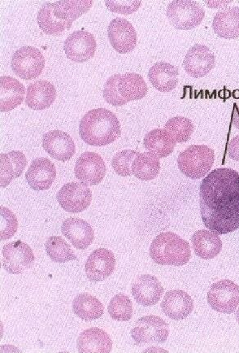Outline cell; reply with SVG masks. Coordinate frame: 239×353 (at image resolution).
<instances>
[{
    "instance_id": "1",
    "label": "cell",
    "mask_w": 239,
    "mask_h": 353,
    "mask_svg": "<svg viewBox=\"0 0 239 353\" xmlns=\"http://www.w3.org/2000/svg\"><path fill=\"white\" fill-rule=\"evenodd\" d=\"M200 208L204 225L218 234L239 229V174L231 168H218L200 185Z\"/></svg>"
},
{
    "instance_id": "2",
    "label": "cell",
    "mask_w": 239,
    "mask_h": 353,
    "mask_svg": "<svg viewBox=\"0 0 239 353\" xmlns=\"http://www.w3.org/2000/svg\"><path fill=\"white\" fill-rule=\"evenodd\" d=\"M79 132L87 145L96 147L110 145L121 136L118 119L106 108H95L87 112L81 121Z\"/></svg>"
},
{
    "instance_id": "3",
    "label": "cell",
    "mask_w": 239,
    "mask_h": 353,
    "mask_svg": "<svg viewBox=\"0 0 239 353\" xmlns=\"http://www.w3.org/2000/svg\"><path fill=\"white\" fill-rule=\"evenodd\" d=\"M150 256L156 264L181 267L190 260L189 243L175 233L164 232L152 243Z\"/></svg>"
},
{
    "instance_id": "4",
    "label": "cell",
    "mask_w": 239,
    "mask_h": 353,
    "mask_svg": "<svg viewBox=\"0 0 239 353\" xmlns=\"http://www.w3.org/2000/svg\"><path fill=\"white\" fill-rule=\"evenodd\" d=\"M215 162V152L207 145H191L180 152L177 163L181 173L191 179L205 176Z\"/></svg>"
},
{
    "instance_id": "5",
    "label": "cell",
    "mask_w": 239,
    "mask_h": 353,
    "mask_svg": "<svg viewBox=\"0 0 239 353\" xmlns=\"http://www.w3.org/2000/svg\"><path fill=\"white\" fill-rule=\"evenodd\" d=\"M45 60L41 52L32 46L17 50L11 60V68L16 75L25 81L37 79L45 69Z\"/></svg>"
},
{
    "instance_id": "6",
    "label": "cell",
    "mask_w": 239,
    "mask_h": 353,
    "mask_svg": "<svg viewBox=\"0 0 239 353\" xmlns=\"http://www.w3.org/2000/svg\"><path fill=\"white\" fill-rule=\"evenodd\" d=\"M169 334L167 322L156 316L141 318L132 330V336L137 345L164 343L167 341Z\"/></svg>"
},
{
    "instance_id": "7",
    "label": "cell",
    "mask_w": 239,
    "mask_h": 353,
    "mask_svg": "<svg viewBox=\"0 0 239 353\" xmlns=\"http://www.w3.org/2000/svg\"><path fill=\"white\" fill-rule=\"evenodd\" d=\"M167 15L173 27L179 30L196 28L205 17V11L198 2L176 0L169 4Z\"/></svg>"
},
{
    "instance_id": "8",
    "label": "cell",
    "mask_w": 239,
    "mask_h": 353,
    "mask_svg": "<svg viewBox=\"0 0 239 353\" xmlns=\"http://www.w3.org/2000/svg\"><path fill=\"white\" fill-rule=\"evenodd\" d=\"M33 251L27 243L17 241L8 243L2 250V267L12 274H20L32 267Z\"/></svg>"
},
{
    "instance_id": "9",
    "label": "cell",
    "mask_w": 239,
    "mask_h": 353,
    "mask_svg": "<svg viewBox=\"0 0 239 353\" xmlns=\"http://www.w3.org/2000/svg\"><path fill=\"white\" fill-rule=\"evenodd\" d=\"M207 301L213 310L231 314L239 305V286L229 280L216 282L208 292Z\"/></svg>"
},
{
    "instance_id": "10",
    "label": "cell",
    "mask_w": 239,
    "mask_h": 353,
    "mask_svg": "<svg viewBox=\"0 0 239 353\" xmlns=\"http://www.w3.org/2000/svg\"><path fill=\"white\" fill-rule=\"evenodd\" d=\"M56 199L63 210L71 213H80L89 208L92 200V194L85 183L71 182L61 188Z\"/></svg>"
},
{
    "instance_id": "11",
    "label": "cell",
    "mask_w": 239,
    "mask_h": 353,
    "mask_svg": "<svg viewBox=\"0 0 239 353\" xmlns=\"http://www.w3.org/2000/svg\"><path fill=\"white\" fill-rule=\"evenodd\" d=\"M97 41L92 34L77 30L69 36L64 43V51L68 59L82 63L92 59L96 53Z\"/></svg>"
},
{
    "instance_id": "12",
    "label": "cell",
    "mask_w": 239,
    "mask_h": 353,
    "mask_svg": "<svg viewBox=\"0 0 239 353\" xmlns=\"http://www.w3.org/2000/svg\"><path fill=\"white\" fill-rule=\"evenodd\" d=\"M108 39L113 49L121 54H129L137 46V33L129 21L121 17L112 20L108 26Z\"/></svg>"
},
{
    "instance_id": "13",
    "label": "cell",
    "mask_w": 239,
    "mask_h": 353,
    "mask_svg": "<svg viewBox=\"0 0 239 353\" xmlns=\"http://www.w3.org/2000/svg\"><path fill=\"white\" fill-rule=\"evenodd\" d=\"M106 164L102 157L94 152H85L77 159L76 177L87 185H98L106 175Z\"/></svg>"
},
{
    "instance_id": "14",
    "label": "cell",
    "mask_w": 239,
    "mask_h": 353,
    "mask_svg": "<svg viewBox=\"0 0 239 353\" xmlns=\"http://www.w3.org/2000/svg\"><path fill=\"white\" fill-rule=\"evenodd\" d=\"M132 292L134 300L143 307H153L164 293L158 279L151 274H141L134 281Z\"/></svg>"
},
{
    "instance_id": "15",
    "label": "cell",
    "mask_w": 239,
    "mask_h": 353,
    "mask_svg": "<svg viewBox=\"0 0 239 353\" xmlns=\"http://www.w3.org/2000/svg\"><path fill=\"white\" fill-rule=\"evenodd\" d=\"M215 66V57L205 46L190 48L184 60V68L189 76L201 78L207 75Z\"/></svg>"
},
{
    "instance_id": "16",
    "label": "cell",
    "mask_w": 239,
    "mask_h": 353,
    "mask_svg": "<svg viewBox=\"0 0 239 353\" xmlns=\"http://www.w3.org/2000/svg\"><path fill=\"white\" fill-rule=\"evenodd\" d=\"M116 259L113 252L106 248H98L89 256L85 264V273L91 282L106 280L114 272Z\"/></svg>"
},
{
    "instance_id": "17",
    "label": "cell",
    "mask_w": 239,
    "mask_h": 353,
    "mask_svg": "<svg viewBox=\"0 0 239 353\" xmlns=\"http://www.w3.org/2000/svg\"><path fill=\"white\" fill-rule=\"evenodd\" d=\"M43 147L52 158L67 162L76 154V145L72 138L62 130H52L43 137Z\"/></svg>"
},
{
    "instance_id": "18",
    "label": "cell",
    "mask_w": 239,
    "mask_h": 353,
    "mask_svg": "<svg viewBox=\"0 0 239 353\" xmlns=\"http://www.w3.org/2000/svg\"><path fill=\"white\" fill-rule=\"evenodd\" d=\"M56 176L54 163L45 158L34 159L25 174L29 185L37 191L49 190L53 185Z\"/></svg>"
},
{
    "instance_id": "19",
    "label": "cell",
    "mask_w": 239,
    "mask_h": 353,
    "mask_svg": "<svg viewBox=\"0 0 239 353\" xmlns=\"http://www.w3.org/2000/svg\"><path fill=\"white\" fill-rule=\"evenodd\" d=\"M165 315L174 321L184 320L194 310V301L186 292L176 290L167 292L162 305Z\"/></svg>"
},
{
    "instance_id": "20",
    "label": "cell",
    "mask_w": 239,
    "mask_h": 353,
    "mask_svg": "<svg viewBox=\"0 0 239 353\" xmlns=\"http://www.w3.org/2000/svg\"><path fill=\"white\" fill-rule=\"evenodd\" d=\"M62 232L78 250H86L93 243L94 232L91 225L80 218L70 217L63 221Z\"/></svg>"
},
{
    "instance_id": "21",
    "label": "cell",
    "mask_w": 239,
    "mask_h": 353,
    "mask_svg": "<svg viewBox=\"0 0 239 353\" xmlns=\"http://www.w3.org/2000/svg\"><path fill=\"white\" fill-rule=\"evenodd\" d=\"M56 96V88L52 83L39 80L28 85L25 103L33 110L41 111L54 103Z\"/></svg>"
},
{
    "instance_id": "22",
    "label": "cell",
    "mask_w": 239,
    "mask_h": 353,
    "mask_svg": "<svg viewBox=\"0 0 239 353\" xmlns=\"http://www.w3.org/2000/svg\"><path fill=\"white\" fill-rule=\"evenodd\" d=\"M25 86L15 78L0 77V111L8 112L21 105L25 97Z\"/></svg>"
},
{
    "instance_id": "23",
    "label": "cell",
    "mask_w": 239,
    "mask_h": 353,
    "mask_svg": "<svg viewBox=\"0 0 239 353\" xmlns=\"http://www.w3.org/2000/svg\"><path fill=\"white\" fill-rule=\"evenodd\" d=\"M28 165V159L23 152L12 151L0 154V186H8L14 179L23 174Z\"/></svg>"
},
{
    "instance_id": "24",
    "label": "cell",
    "mask_w": 239,
    "mask_h": 353,
    "mask_svg": "<svg viewBox=\"0 0 239 353\" xmlns=\"http://www.w3.org/2000/svg\"><path fill=\"white\" fill-rule=\"evenodd\" d=\"M192 243L195 254L204 260L216 258L220 254L223 246L218 234L207 230H198L194 233Z\"/></svg>"
},
{
    "instance_id": "25",
    "label": "cell",
    "mask_w": 239,
    "mask_h": 353,
    "mask_svg": "<svg viewBox=\"0 0 239 353\" xmlns=\"http://www.w3.org/2000/svg\"><path fill=\"white\" fill-rule=\"evenodd\" d=\"M212 28L217 36L226 40L239 37V7H229L217 12Z\"/></svg>"
},
{
    "instance_id": "26",
    "label": "cell",
    "mask_w": 239,
    "mask_h": 353,
    "mask_svg": "<svg viewBox=\"0 0 239 353\" xmlns=\"http://www.w3.org/2000/svg\"><path fill=\"white\" fill-rule=\"evenodd\" d=\"M77 347L79 352L107 353L112 351V341L105 331L91 328L83 331L78 337Z\"/></svg>"
},
{
    "instance_id": "27",
    "label": "cell",
    "mask_w": 239,
    "mask_h": 353,
    "mask_svg": "<svg viewBox=\"0 0 239 353\" xmlns=\"http://www.w3.org/2000/svg\"><path fill=\"white\" fill-rule=\"evenodd\" d=\"M151 84L160 92H169L175 89L179 83V71L172 64L156 63L149 72Z\"/></svg>"
},
{
    "instance_id": "28",
    "label": "cell",
    "mask_w": 239,
    "mask_h": 353,
    "mask_svg": "<svg viewBox=\"0 0 239 353\" xmlns=\"http://www.w3.org/2000/svg\"><path fill=\"white\" fill-rule=\"evenodd\" d=\"M176 141L167 130L154 129L147 133L143 139L147 151L158 157L166 158L172 154L176 147Z\"/></svg>"
},
{
    "instance_id": "29",
    "label": "cell",
    "mask_w": 239,
    "mask_h": 353,
    "mask_svg": "<svg viewBox=\"0 0 239 353\" xmlns=\"http://www.w3.org/2000/svg\"><path fill=\"white\" fill-rule=\"evenodd\" d=\"M54 10V3L43 6L38 12L37 23L43 33L50 36H62L65 30L71 29L72 24L56 19Z\"/></svg>"
},
{
    "instance_id": "30",
    "label": "cell",
    "mask_w": 239,
    "mask_h": 353,
    "mask_svg": "<svg viewBox=\"0 0 239 353\" xmlns=\"http://www.w3.org/2000/svg\"><path fill=\"white\" fill-rule=\"evenodd\" d=\"M72 309L78 317L85 321L99 319L104 313L102 303L97 298L87 293L78 295L74 299Z\"/></svg>"
},
{
    "instance_id": "31",
    "label": "cell",
    "mask_w": 239,
    "mask_h": 353,
    "mask_svg": "<svg viewBox=\"0 0 239 353\" xmlns=\"http://www.w3.org/2000/svg\"><path fill=\"white\" fill-rule=\"evenodd\" d=\"M147 85L143 78L136 73H125L120 77L118 91L127 101L140 100L145 97L147 93Z\"/></svg>"
},
{
    "instance_id": "32",
    "label": "cell",
    "mask_w": 239,
    "mask_h": 353,
    "mask_svg": "<svg viewBox=\"0 0 239 353\" xmlns=\"http://www.w3.org/2000/svg\"><path fill=\"white\" fill-rule=\"evenodd\" d=\"M134 176L141 181H152L158 176L160 164L158 157L151 152H138L132 164Z\"/></svg>"
},
{
    "instance_id": "33",
    "label": "cell",
    "mask_w": 239,
    "mask_h": 353,
    "mask_svg": "<svg viewBox=\"0 0 239 353\" xmlns=\"http://www.w3.org/2000/svg\"><path fill=\"white\" fill-rule=\"evenodd\" d=\"M92 0L87 1H58L54 3V15L56 19L72 25L74 21L88 12L93 6Z\"/></svg>"
},
{
    "instance_id": "34",
    "label": "cell",
    "mask_w": 239,
    "mask_h": 353,
    "mask_svg": "<svg viewBox=\"0 0 239 353\" xmlns=\"http://www.w3.org/2000/svg\"><path fill=\"white\" fill-rule=\"evenodd\" d=\"M48 256L55 263H63L72 260H76L77 256L73 254L72 248L63 238L52 236L45 243Z\"/></svg>"
},
{
    "instance_id": "35",
    "label": "cell",
    "mask_w": 239,
    "mask_h": 353,
    "mask_svg": "<svg viewBox=\"0 0 239 353\" xmlns=\"http://www.w3.org/2000/svg\"><path fill=\"white\" fill-rule=\"evenodd\" d=\"M165 130L172 134L177 143H185L189 141L194 130V126L189 119L184 117H176L169 119L165 125Z\"/></svg>"
},
{
    "instance_id": "36",
    "label": "cell",
    "mask_w": 239,
    "mask_h": 353,
    "mask_svg": "<svg viewBox=\"0 0 239 353\" xmlns=\"http://www.w3.org/2000/svg\"><path fill=\"white\" fill-rule=\"evenodd\" d=\"M108 314L115 321H129L133 316L132 301L123 294L116 295L110 301Z\"/></svg>"
},
{
    "instance_id": "37",
    "label": "cell",
    "mask_w": 239,
    "mask_h": 353,
    "mask_svg": "<svg viewBox=\"0 0 239 353\" xmlns=\"http://www.w3.org/2000/svg\"><path fill=\"white\" fill-rule=\"evenodd\" d=\"M137 154V152L130 150L117 152L112 162V168L117 175L124 177L133 175L132 167Z\"/></svg>"
},
{
    "instance_id": "38",
    "label": "cell",
    "mask_w": 239,
    "mask_h": 353,
    "mask_svg": "<svg viewBox=\"0 0 239 353\" xmlns=\"http://www.w3.org/2000/svg\"><path fill=\"white\" fill-rule=\"evenodd\" d=\"M19 226L17 217L10 209L0 207V239L6 241L14 236Z\"/></svg>"
},
{
    "instance_id": "39",
    "label": "cell",
    "mask_w": 239,
    "mask_h": 353,
    "mask_svg": "<svg viewBox=\"0 0 239 353\" xmlns=\"http://www.w3.org/2000/svg\"><path fill=\"white\" fill-rule=\"evenodd\" d=\"M119 75L112 76L108 78L103 87V98L107 103L115 107H121L128 103L121 97L118 91Z\"/></svg>"
},
{
    "instance_id": "40",
    "label": "cell",
    "mask_w": 239,
    "mask_h": 353,
    "mask_svg": "<svg viewBox=\"0 0 239 353\" xmlns=\"http://www.w3.org/2000/svg\"><path fill=\"white\" fill-rule=\"evenodd\" d=\"M107 10L114 14L128 16L136 12L140 8L141 1H132V0H121V1H106Z\"/></svg>"
},
{
    "instance_id": "41",
    "label": "cell",
    "mask_w": 239,
    "mask_h": 353,
    "mask_svg": "<svg viewBox=\"0 0 239 353\" xmlns=\"http://www.w3.org/2000/svg\"><path fill=\"white\" fill-rule=\"evenodd\" d=\"M227 150L230 159L239 161V134L229 141Z\"/></svg>"
},
{
    "instance_id": "42",
    "label": "cell",
    "mask_w": 239,
    "mask_h": 353,
    "mask_svg": "<svg viewBox=\"0 0 239 353\" xmlns=\"http://www.w3.org/2000/svg\"><path fill=\"white\" fill-rule=\"evenodd\" d=\"M232 124L239 130V107L236 106L232 117Z\"/></svg>"
},
{
    "instance_id": "43",
    "label": "cell",
    "mask_w": 239,
    "mask_h": 353,
    "mask_svg": "<svg viewBox=\"0 0 239 353\" xmlns=\"http://www.w3.org/2000/svg\"><path fill=\"white\" fill-rule=\"evenodd\" d=\"M236 319L239 324V308L238 309V311L236 312Z\"/></svg>"
}]
</instances>
